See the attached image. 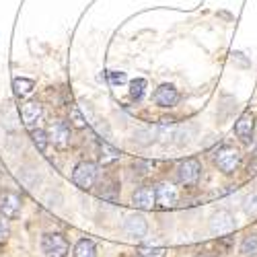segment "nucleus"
I'll use <instances>...</instances> for the list:
<instances>
[{
    "label": "nucleus",
    "mask_w": 257,
    "mask_h": 257,
    "mask_svg": "<svg viewBox=\"0 0 257 257\" xmlns=\"http://www.w3.org/2000/svg\"><path fill=\"white\" fill-rule=\"evenodd\" d=\"M255 140V157H257V138H253Z\"/></svg>",
    "instance_id": "obj_26"
},
{
    "label": "nucleus",
    "mask_w": 257,
    "mask_h": 257,
    "mask_svg": "<svg viewBox=\"0 0 257 257\" xmlns=\"http://www.w3.org/2000/svg\"><path fill=\"white\" fill-rule=\"evenodd\" d=\"M70 123L74 127H84V125H87V121H84V115L78 109V105H70Z\"/></svg>",
    "instance_id": "obj_21"
},
{
    "label": "nucleus",
    "mask_w": 257,
    "mask_h": 257,
    "mask_svg": "<svg viewBox=\"0 0 257 257\" xmlns=\"http://www.w3.org/2000/svg\"><path fill=\"white\" fill-rule=\"evenodd\" d=\"M48 138H50V144H54L56 148H60V151H66V148L70 146V127L66 121H52L48 125Z\"/></svg>",
    "instance_id": "obj_5"
},
{
    "label": "nucleus",
    "mask_w": 257,
    "mask_h": 257,
    "mask_svg": "<svg viewBox=\"0 0 257 257\" xmlns=\"http://www.w3.org/2000/svg\"><path fill=\"white\" fill-rule=\"evenodd\" d=\"M107 76V80H109L111 84H121V82H125V74L123 72H115V70H109L105 74Z\"/></svg>",
    "instance_id": "obj_25"
},
{
    "label": "nucleus",
    "mask_w": 257,
    "mask_h": 257,
    "mask_svg": "<svg viewBox=\"0 0 257 257\" xmlns=\"http://www.w3.org/2000/svg\"><path fill=\"white\" fill-rule=\"evenodd\" d=\"M212 159H214V165H216L224 175H232L241 165V153L234 146H228V144L218 146L216 151H214Z\"/></svg>",
    "instance_id": "obj_1"
},
{
    "label": "nucleus",
    "mask_w": 257,
    "mask_h": 257,
    "mask_svg": "<svg viewBox=\"0 0 257 257\" xmlns=\"http://www.w3.org/2000/svg\"><path fill=\"white\" fill-rule=\"evenodd\" d=\"M234 134L243 144H251L253 142V134H255V117L251 111H245L237 123H234Z\"/></svg>",
    "instance_id": "obj_8"
},
{
    "label": "nucleus",
    "mask_w": 257,
    "mask_h": 257,
    "mask_svg": "<svg viewBox=\"0 0 257 257\" xmlns=\"http://www.w3.org/2000/svg\"><path fill=\"white\" fill-rule=\"evenodd\" d=\"M210 230L214 234H230L234 230V218L228 210H218L210 220Z\"/></svg>",
    "instance_id": "obj_10"
},
{
    "label": "nucleus",
    "mask_w": 257,
    "mask_h": 257,
    "mask_svg": "<svg viewBox=\"0 0 257 257\" xmlns=\"http://www.w3.org/2000/svg\"><path fill=\"white\" fill-rule=\"evenodd\" d=\"M31 140H33V144L39 148L41 153L48 148V144H50V138H48V132L46 130H39V127H35V130H31Z\"/></svg>",
    "instance_id": "obj_19"
},
{
    "label": "nucleus",
    "mask_w": 257,
    "mask_h": 257,
    "mask_svg": "<svg viewBox=\"0 0 257 257\" xmlns=\"http://www.w3.org/2000/svg\"><path fill=\"white\" fill-rule=\"evenodd\" d=\"M41 249H44L48 257H66L70 251V245L62 232H46L41 237Z\"/></svg>",
    "instance_id": "obj_4"
},
{
    "label": "nucleus",
    "mask_w": 257,
    "mask_h": 257,
    "mask_svg": "<svg viewBox=\"0 0 257 257\" xmlns=\"http://www.w3.org/2000/svg\"><path fill=\"white\" fill-rule=\"evenodd\" d=\"M243 257H257V234H247L241 243Z\"/></svg>",
    "instance_id": "obj_18"
},
{
    "label": "nucleus",
    "mask_w": 257,
    "mask_h": 257,
    "mask_svg": "<svg viewBox=\"0 0 257 257\" xmlns=\"http://www.w3.org/2000/svg\"><path fill=\"white\" fill-rule=\"evenodd\" d=\"M97 196L103 200H109V202H117L119 200V183L113 177H105L97 185Z\"/></svg>",
    "instance_id": "obj_14"
},
{
    "label": "nucleus",
    "mask_w": 257,
    "mask_h": 257,
    "mask_svg": "<svg viewBox=\"0 0 257 257\" xmlns=\"http://www.w3.org/2000/svg\"><path fill=\"white\" fill-rule=\"evenodd\" d=\"M21 198L15 194V191H3L0 194V216H5L9 220L19 218L21 214Z\"/></svg>",
    "instance_id": "obj_7"
},
{
    "label": "nucleus",
    "mask_w": 257,
    "mask_h": 257,
    "mask_svg": "<svg viewBox=\"0 0 257 257\" xmlns=\"http://www.w3.org/2000/svg\"><path fill=\"white\" fill-rule=\"evenodd\" d=\"M72 257H97V245L91 239H80L74 245Z\"/></svg>",
    "instance_id": "obj_16"
},
{
    "label": "nucleus",
    "mask_w": 257,
    "mask_h": 257,
    "mask_svg": "<svg viewBox=\"0 0 257 257\" xmlns=\"http://www.w3.org/2000/svg\"><path fill=\"white\" fill-rule=\"evenodd\" d=\"M165 247H140L138 255L140 257H165Z\"/></svg>",
    "instance_id": "obj_22"
},
{
    "label": "nucleus",
    "mask_w": 257,
    "mask_h": 257,
    "mask_svg": "<svg viewBox=\"0 0 257 257\" xmlns=\"http://www.w3.org/2000/svg\"><path fill=\"white\" fill-rule=\"evenodd\" d=\"M179 101V93L173 84H161L155 91V103L159 107H173Z\"/></svg>",
    "instance_id": "obj_13"
},
{
    "label": "nucleus",
    "mask_w": 257,
    "mask_h": 257,
    "mask_svg": "<svg viewBox=\"0 0 257 257\" xmlns=\"http://www.w3.org/2000/svg\"><path fill=\"white\" fill-rule=\"evenodd\" d=\"M243 208L249 216H257V194H251L243 200Z\"/></svg>",
    "instance_id": "obj_23"
},
{
    "label": "nucleus",
    "mask_w": 257,
    "mask_h": 257,
    "mask_svg": "<svg viewBox=\"0 0 257 257\" xmlns=\"http://www.w3.org/2000/svg\"><path fill=\"white\" fill-rule=\"evenodd\" d=\"M144 89H146V80H144V78H134V80L130 82V97L136 99V101L142 99Z\"/></svg>",
    "instance_id": "obj_20"
},
{
    "label": "nucleus",
    "mask_w": 257,
    "mask_h": 257,
    "mask_svg": "<svg viewBox=\"0 0 257 257\" xmlns=\"http://www.w3.org/2000/svg\"><path fill=\"white\" fill-rule=\"evenodd\" d=\"M9 218H5V216H0V245H3L7 239H9Z\"/></svg>",
    "instance_id": "obj_24"
},
{
    "label": "nucleus",
    "mask_w": 257,
    "mask_h": 257,
    "mask_svg": "<svg viewBox=\"0 0 257 257\" xmlns=\"http://www.w3.org/2000/svg\"><path fill=\"white\" fill-rule=\"evenodd\" d=\"M119 151L117 148H113L111 144H107V142H99V163L101 165H111L119 159Z\"/></svg>",
    "instance_id": "obj_15"
},
{
    "label": "nucleus",
    "mask_w": 257,
    "mask_h": 257,
    "mask_svg": "<svg viewBox=\"0 0 257 257\" xmlns=\"http://www.w3.org/2000/svg\"><path fill=\"white\" fill-rule=\"evenodd\" d=\"M202 177V163L194 157H189V159H183L177 163L175 167V179L183 185V187H194L198 185Z\"/></svg>",
    "instance_id": "obj_2"
},
{
    "label": "nucleus",
    "mask_w": 257,
    "mask_h": 257,
    "mask_svg": "<svg viewBox=\"0 0 257 257\" xmlns=\"http://www.w3.org/2000/svg\"><path fill=\"white\" fill-rule=\"evenodd\" d=\"M198 257H208V255H198Z\"/></svg>",
    "instance_id": "obj_27"
},
{
    "label": "nucleus",
    "mask_w": 257,
    "mask_h": 257,
    "mask_svg": "<svg viewBox=\"0 0 257 257\" xmlns=\"http://www.w3.org/2000/svg\"><path fill=\"white\" fill-rule=\"evenodd\" d=\"M72 183L82 191L93 189L95 183H97V163L80 161L72 171Z\"/></svg>",
    "instance_id": "obj_3"
},
{
    "label": "nucleus",
    "mask_w": 257,
    "mask_h": 257,
    "mask_svg": "<svg viewBox=\"0 0 257 257\" xmlns=\"http://www.w3.org/2000/svg\"><path fill=\"white\" fill-rule=\"evenodd\" d=\"M157 191V206L161 210H171V208H175L177 202H179V191L173 183H169V181H161L157 183L155 187Z\"/></svg>",
    "instance_id": "obj_6"
},
{
    "label": "nucleus",
    "mask_w": 257,
    "mask_h": 257,
    "mask_svg": "<svg viewBox=\"0 0 257 257\" xmlns=\"http://www.w3.org/2000/svg\"><path fill=\"white\" fill-rule=\"evenodd\" d=\"M21 119H23V123L29 127V130H35L39 125V121L44 119V107H41L37 101L23 103V107H21Z\"/></svg>",
    "instance_id": "obj_9"
},
{
    "label": "nucleus",
    "mask_w": 257,
    "mask_h": 257,
    "mask_svg": "<svg viewBox=\"0 0 257 257\" xmlns=\"http://www.w3.org/2000/svg\"><path fill=\"white\" fill-rule=\"evenodd\" d=\"M13 89H15V95H17V97L25 99V97H29V95L33 93L35 80H31V78H15V80H13Z\"/></svg>",
    "instance_id": "obj_17"
},
{
    "label": "nucleus",
    "mask_w": 257,
    "mask_h": 257,
    "mask_svg": "<svg viewBox=\"0 0 257 257\" xmlns=\"http://www.w3.org/2000/svg\"><path fill=\"white\" fill-rule=\"evenodd\" d=\"M132 204L136 208H140V210H153L157 206V191H155V187H148V185L138 187L132 194Z\"/></svg>",
    "instance_id": "obj_11"
},
{
    "label": "nucleus",
    "mask_w": 257,
    "mask_h": 257,
    "mask_svg": "<svg viewBox=\"0 0 257 257\" xmlns=\"http://www.w3.org/2000/svg\"><path fill=\"white\" fill-rule=\"evenodd\" d=\"M123 230L127 237L132 239H142L146 230H148V224H146V218L142 216V214H132V216H127L125 224H123Z\"/></svg>",
    "instance_id": "obj_12"
}]
</instances>
